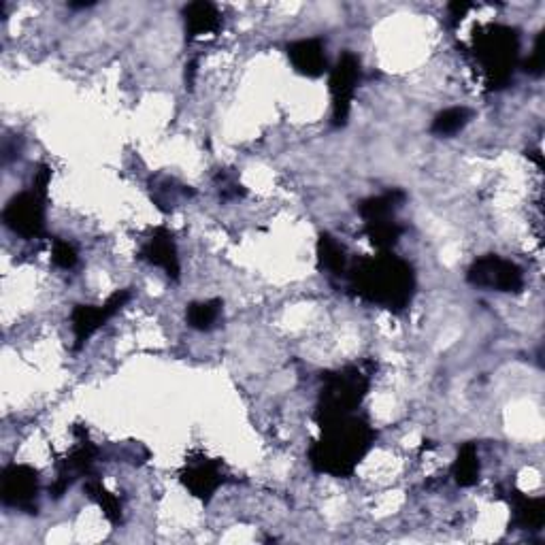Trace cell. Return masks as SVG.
Listing matches in <instances>:
<instances>
[{"label":"cell","instance_id":"cell-1","mask_svg":"<svg viewBox=\"0 0 545 545\" xmlns=\"http://www.w3.org/2000/svg\"><path fill=\"white\" fill-rule=\"evenodd\" d=\"M345 279L358 299L390 311L407 309L416 292V273L411 264L390 252L356 260Z\"/></svg>","mask_w":545,"mask_h":545},{"label":"cell","instance_id":"cell-2","mask_svg":"<svg viewBox=\"0 0 545 545\" xmlns=\"http://www.w3.org/2000/svg\"><path fill=\"white\" fill-rule=\"evenodd\" d=\"M320 428L322 437L311 445L309 462L313 471L333 477H350L377 439L375 428L354 414Z\"/></svg>","mask_w":545,"mask_h":545},{"label":"cell","instance_id":"cell-3","mask_svg":"<svg viewBox=\"0 0 545 545\" xmlns=\"http://www.w3.org/2000/svg\"><path fill=\"white\" fill-rule=\"evenodd\" d=\"M518 30L503 24H488L473 30V56L484 71L488 90L505 88L518 62Z\"/></svg>","mask_w":545,"mask_h":545},{"label":"cell","instance_id":"cell-4","mask_svg":"<svg viewBox=\"0 0 545 545\" xmlns=\"http://www.w3.org/2000/svg\"><path fill=\"white\" fill-rule=\"evenodd\" d=\"M322 384L324 386L320 390L316 409V420L320 426L354 414L369 394L371 373L360 365H348L322 375Z\"/></svg>","mask_w":545,"mask_h":545},{"label":"cell","instance_id":"cell-5","mask_svg":"<svg viewBox=\"0 0 545 545\" xmlns=\"http://www.w3.org/2000/svg\"><path fill=\"white\" fill-rule=\"evenodd\" d=\"M49 171L41 164L39 171L32 179V186L26 192L15 194L3 211V220L9 230L24 239H39L45 235V203H47V186Z\"/></svg>","mask_w":545,"mask_h":545},{"label":"cell","instance_id":"cell-6","mask_svg":"<svg viewBox=\"0 0 545 545\" xmlns=\"http://www.w3.org/2000/svg\"><path fill=\"white\" fill-rule=\"evenodd\" d=\"M467 282L475 288L497 292H520L524 288V273L516 262L505 260L497 254L477 258L469 271Z\"/></svg>","mask_w":545,"mask_h":545},{"label":"cell","instance_id":"cell-7","mask_svg":"<svg viewBox=\"0 0 545 545\" xmlns=\"http://www.w3.org/2000/svg\"><path fill=\"white\" fill-rule=\"evenodd\" d=\"M360 58L352 52H345L335 69L330 71V96H333V124L337 128L348 124L354 96L360 84Z\"/></svg>","mask_w":545,"mask_h":545},{"label":"cell","instance_id":"cell-8","mask_svg":"<svg viewBox=\"0 0 545 545\" xmlns=\"http://www.w3.org/2000/svg\"><path fill=\"white\" fill-rule=\"evenodd\" d=\"M75 437H77L75 448L66 454V458L58 462V477L56 482L49 486V494H52L54 499L64 497V492L69 490L79 477H88L98 458V448L90 441L86 428L77 426Z\"/></svg>","mask_w":545,"mask_h":545},{"label":"cell","instance_id":"cell-9","mask_svg":"<svg viewBox=\"0 0 545 545\" xmlns=\"http://www.w3.org/2000/svg\"><path fill=\"white\" fill-rule=\"evenodd\" d=\"M39 490H41L39 473L32 467L9 465L3 471V488H0V494H3V503L7 507L20 509L24 514H37Z\"/></svg>","mask_w":545,"mask_h":545},{"label":"cell","instance_id":"cell-10","mask_svg":"<svg viewBox=\"0 0 545 545\" xmlns=\"http://www.w3.org/2000/svg\"><path fill=\"white\" fill-rule=\"evenodd\" d=\"M130 290H118L111 294L105 305H75L71 313V324L75 333V350L84 348V343L96 333L98 328H103L115 313H118L128 301H130Z\"/></svg>","mask_w":545,"mask_h":545},{"label":"cell","instance_id":"cell-11","mask_svg":"<svg viewBox=\"0 0 545 545\" xmlns=\"http://www.w3.org/2000/svg\"><path fill=\"white\" fill-rule=\"evenodd\" d=\"M179 480L184 484L196 499L209 501L216 490L224 484V473H222V462L220 460H209V458H198L190 460L179 473Z\"/></svg>","mask_w":545,"mask_h":545},{"label":"cell","instance_id":"cell-12","mask_svg":"<svg viewBox=\"0 0 545 545\" xmlns=\"http://www.w3.org/2000/svg\"><path fill=\"white\" fill-rule=\"evenodd\" d=\"M139 254H141V260L154 264V267L167 273L173 282H177L181 273V264H179L177 243L169 228H162V226L156 228L152 237L141 245Z\"/></svg>","mask_w":545,"mask_h":545},{"label":"cell","instance_id":"cell-13","mask_svg":"<svg viewBox=\"0 0 545 545\" xmlns=\"http://www.w3.org/2000/svg\"><path fill=\"white\" fill-rule=\"evenodd\" d=\"M326 47L320 39H301L288 45V58L299 75L316 79L328 69Z\"/></svg>","mask_w":545,"mask_h":545},{"label":"cell","instance_id":"cell-14","mask_svg":"<svg viewBox=\"0 0 545 545\" xmlns=\"http://www.w3.org/2000/svg\"><path fill=\"white\" fill-rule=\"evenodd\" d=\"M184 20H186L188 39L211 35V32L220 30V26H222V15H220L218 7L211 5V3H205V0L190 3L184 9Z\"/></svg>","mask_w":545,"mask_h":545},{"label":"cell","instance_id":"cell-15","mask_svg":"<svg viewBox=\"0 0 545 545\" xmlns=\"http://www.w3.org/2000/svg\"><path fill=\"white\" fill-rule=\"evenodd\" d=\"M509 494V503L514 507V524L524 531H539L545 524V501L526 497L518 490H511Z\"/></svg>","mask_w":545,"mask_h":545},{"label":"cell","instance_id":"cell-16","mask_svg":"<svg viewBox=\"0 0 545 545\" xmlns=\"http://www.w3.org/2000/svg\"><path fill=\"white\" fill-rule=\"evenodd\" d=\"M405 198H407V194L403 190H388L384 194L371 196V198H367V201H362L358 205V213L365 222L394 218V213L403 207Z\"/></svg>","mask_w":545,"mask_h":545},{"label":"cell","instance_id":"cell-17","mask_svg":"<svg viewBox=\"0 0 545 545\" xmlns=\"http://www.w3.org/2000/svg\"><path fill=\"white\" fill-rule=\"evenodd\" d=\"M318 260H320V269L335 277H345V273H348L350 269L348 250H345V247L328 233H324L318 241Z\"/></svg>","mask_w":545,"mask_h":545},{"label":"cell","instance_id":"cell-18","mask_svg":"<svg viewBox=\"0 0 545 545\" xmlns=\"http://www.w3.org/2000/svg\"><path fill=\"white\" fill-rule=\"evenodd\" d=\"M452 477L460 488H469L480 480V456L473 443H465L458 452V458L452 467Z\"/></svg>","mask_w":545,"mask_h":545},{"label":"cell","instance_id":"cell-19","mask_svg":"<svg viewBox=\"0 0 545 545\" xmlns=\"http://www.w3.org/2000/svg\"><path fill=\"white\" fill-rule=\"evenodd\" d=\"M403 230L405 228L399 222H396L394 218L365 222L367 237L371 239V243L377 247V250H382V252H388L390 247H394L396 243H399Z\"/></svg>","mask_w":545,"mask_h":545},{"label":"cell","instance_id":"cell-20","mask_svg":"<svg viewBox=\"0 0 545 545\" xmlns=\"http://www.w3.org/2000/svg\"><path fill=\"white\" fill-rule=\"evenodd\" d=\"M473 118V111L467 107H450L441 111L433 120L431 130L439 137H454L456 132L465 128Z\"/></svg>","mask_w":545,"mask_h":545},{"label":"cell","instance_id":"cell-21","mask_svg":"<svg viewBox=\"0 0 545 545\" xmlns=\"http://www.w3.org/2000/svg\"><path fill=\"white\" fill-rule=\"evenodd\" d=\"M222 316V301L211 299V301H198L192 303L186 311V320L194 330H211L218 324Z\"/></svg>","mask_w":545,"mask_h":545},{"label":"cell","instance_id":"cell-22","mask_svg":"<svg viewBox=\"0 0 545 545\" xmlns=\"http://www.w3.org/2000/svg\"><path fill=\"white\" fill-rule=\"evenodd\" d=\"M86 492L90 494V499L94 503H98V507L103 509V514H105V518L109 522H113V524L122 522V503H120V499L115 497V494H111L101 482L96 480V477H88Z\"/></svg>","mask_w":545,"mask_h":545},{"label":"cell","instance_id":"cell-23","mask_svg":"<svg viewBox=\"0 0 545 545\" xmlns=\"http://www.w3.org/2000/svg\"><path fill=\"white\" fill-rule=\"evenodd\" d=\"M52 260L56 267L60 269H73L79 256H77V250L69 243V241H54V250H52Z\"/></svg>","mask_w":545,"mask_h":545},{"label":"cell","instance_id":"cell-24","mask_svg":"<svg viewBox=\"0 0 545 545\" xmlns=\"http://www.w3.org/2000/svg\"><path fill=\"white\" fill-rule=\"evenodd\" d=\"M545 35L541 32L537 43H535V49H533V56L526 60V73H531L535 77H539L543 73V64H545Z\"/></svg>","mask_w":545,"mask_h":545},{"label":"cell","instance_id":"cell-25","mask_svg":"<svg viewBox=\"0 0 545 545\" xmlns=\"http://www.w3.org/2000/svg\"><path fill=\"white\" fill-rule=\"evenodd\" d=\"M473 9V5H469V3H452L450 7H448V11H450V22H452V26H456L458 22H462V20H465V15L469 13Z\"/></svg>","mask_w":545,"mask_h":545}]
</instances>
